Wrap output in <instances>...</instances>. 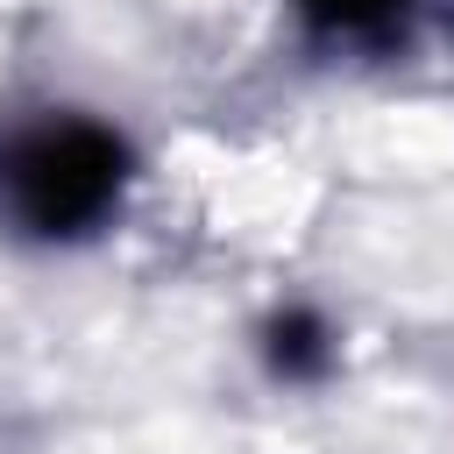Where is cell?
<instances>
[{
    "label": "cell",
    "instance_id": "6da1fadb",
    "mask_svg": "<svg viewBox=\"0 0 454 454\" xmlns=\"http://www.w3.org/2000/svg\"><path fill=\"white\" fill-rule=\"evenodd\" d=\"M7 206L43 227V234H71L85 220L106 213V199L121 192V142L85 128V121H64V128H43L28 142L7 149Z\"/></svg>",
    "mask_w": 454,
    "mask_h": 454
}]
</instances>
